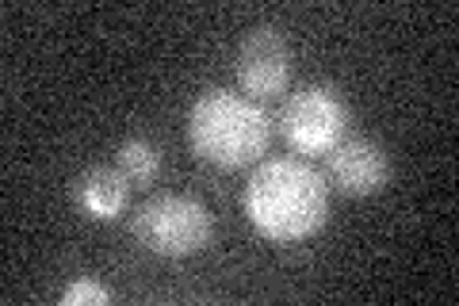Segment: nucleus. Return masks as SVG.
<instances>
[{"label": "nucleus", "mask_w": 459, "mask_h": 306, "mask_svg": "<svg viewBox=\"0 0 459 306\" xmlns=\"http://www.w3.org/2000/svg\"><path fill=\"white\" fill-rule=\"evenodd\" d=\"M246 214L268 241H303L329 218V184L318 169L291 157H272L246 184Z\"/></svg>", "instance_id": "1"}, {"label": "nucleus", "mask_w": 459, "mask_h": 306, "mask_svg": "<svg viewBox=\"0 0 459 306\" xmlns=\"http://www.w3.org/2000/svg\"><path fill=\"white\" fill-rule=\"evenodd\" d=\"M188 138L204 162L219 169L253 165L268 150L272 119L246 92L207 89L188 111Z\"/></svg>", "instance_id": "2"}, {"label": "nucleus", "mask_w": 459, "mask_h": 306, "mask_svg": "<svg viewBox=\"0 0 459 306\" xmlns=\"http://www.w3.org/2000/svg\"><path fill=\"white\" fill-rule=\"evenodd\" d=\"M214 218L192 196H157L131 218V234L153 257H192L207 249Z\"/></svg>", "instance_id": "3"}, {"label": "nucleus", "mask_w": 459, "mask_h": 306, "mask_svg": "<svg viewBox=\"0 0 459 306\" xmlns=\"http://www.w3.org/2000/svg\"><path fill=\"white\" fill-rule=\"evenodd\" d=\"M280 135L299 153H329L349 130V104L329 84H303L280 104Z\"/></svg>", "instance_id": "4"}, {"label": "nucleus", "mask_w": 459, "mask_h": 306, "mask_svg": "<svg viewBox=\"0 0 459 306\" xmlns=\"http://www.w3.org/2000/svg\"><path fill=\"white\" fill-rule=\"evenodd\" d=\"M238 84L249 100H276L291 84V47L276 27H253L238 47Z\"/></svg>", "instance_id": "5"}, {"label": "nucleus", "mask_w": 459, "mask_h": 306, "mask_svg": "<svg viewBox=\"0 0 459 306\" xmlns=\"http://www.w3.org/2000/svg\"><path fill=\"white\" fill-rule=\"evenodd\" d=\"M325 177L344 196H376L391 180V157L371 138H341L325 153Z\"/></svg>", "instance_id": "6"}, {"label": "nucleus", "mask_w": 459, "mask_h": 306, "mask_svg": "<svg viewBox=\"0 0 459 306\" xmlns=\"http://www.w3.org/2000/svg\"><path fill=\"white\" fill-rule=\"evenodd\" d=\"M74 196H77V207L84 214L104 223V218L123 214L126 199H131V180H126L115 165H92V169L81 172Z\"/></svg>", "instance_id": "7"}, {"label": "nucleus", "mask_w": 459, "mask_h": 306, "mask_svg": "<svg viewBox=\"0 0 459 306\" xmlns=\"http://www.w3.org/2000/svg\"><path fill=\"white\" fill-rule=\"evenodd\" d=\"M115 169H119L131 184L146 188V184L157 180V172H161V150H157L150 138L134 135V138H126L119 150H115Z\"/></svg>", "instance_id": "8"}, {"label": "nucleus", "mask_w": 459, "mask_h": 306, "mask_svg": "<svg viewBox=\"0 0 459 306\" xmlns=\"http://www.w3.org/2000/svg\"><path fill=\"white\" fill-rule=\"evenodd\" d=\"M62 302L65 306H100V302H111V291L104 284L89 280V275H81V280H74L62 291Z\"/></svg>", "instance_id": "9"}]
</instances>
